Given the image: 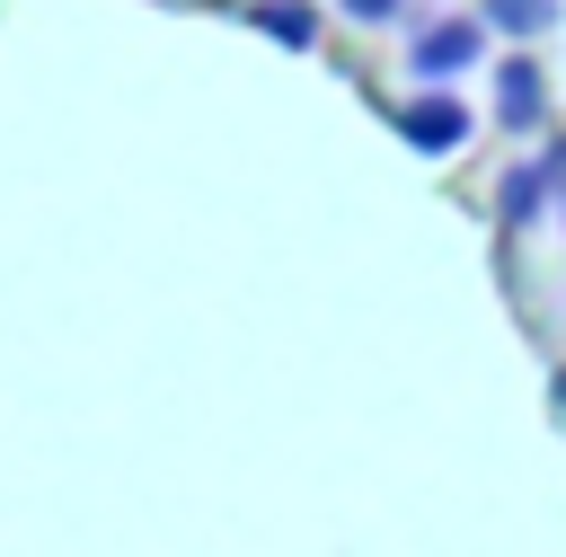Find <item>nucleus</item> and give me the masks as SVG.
<instances>
[{"mask_svg": "<svg viewBox=\"0 0 566 557\" xmlns=\"http://www.w3.org/2000/svg\"><path fill=\"white\" fill-rule=\"evenodd\" d=\"M398 133H407L416 150H460V141H469V115H460V97L424 88V97H407V106H398Z\"/></svg>", "mask_w": 566, "mask_h": 557, "instance_id": "1", "label": "nucleus"}, {"mask_svg": "<svg viewBox=\"0 0 566 557\" xmlns=\"http://www.w3.org/2000/svg\"><path fill=\"white\" fill-rule=\"evenodd\" d=\"M478 44H486V27H478V18H442V27L416 44V71H424V80H442V71H469V62H478Z\"/></svg>", "mask_w": 566, "mask_h": 557, "instance_id": "2", "label": "nucleus"}, {"mask_svg": "<svg viewBox=\"0 0 566 557\" xmlns=\"http://www.w3.org/2000/svg\"><path fill=\"white\" fill-rule=\"evenodd\" d=\"M248 18H256L274 44H292V53H310V44H318V18H310L301 0H265V9H248Z\"/></svg>", "mask_w": 566, "mask_h": 557, "instance_id": "3", "label": "nucleus"}, {"mask_svg": "<svg viewBox=\"0 0 566 557\" xmlns=\"http://www.w3.org/2000/svg\"><path fill=\"white\" fill-rule=\"evenodd\" d=\"M495 115H504L513 133H522V124L539 115V71H531V62H504V88H495Z\"/></svg>", "mask_w": 566, "mask_h": 557, "instance_id": "4", "label": "nucleus"}, {"mask_svg": "<svg viewBox=\"0 0 566 557\" xmlns=\"http://www.w3.org/2000/svg\"><path fill=\"white\" fill-rule=\"evenodd\" d=\"M495 203H504V230H531V221H539V203H548V195H539V177H531V168H513V177H504V195H495Z\"/></svg>", "mask_w": 566, "mask_h": 557, "instance_id": "5", "label": "nucleus"}, {"mask_svg": "<svg viewBox=\"0 0 566 557\" xmlns=\"http://www.w3.org/2000/svg\"><path fill=\"white\" fill-rule=\"evenodd\" d=\"M486 18H495L504 35H539V27L557 18V0H486Z\"/></svg>", "mask_w": 566, "mask_h": 557, "instance_id": "6", "label": "nucleus"}, {"mask_svg": "<svg viewBox=\"0 0 566 557\" xmlns=\"http://www.w3.org/2000/svg\"><path fill=\"white\" fill-rule=\"evenodd\" d=\"M345 9H354L363 27H380V18H398V0H345Z\"/></svg>", "mask_w": 566, "mask_h": 557, "instance_id": "7", "label": "nucleus"}]
</instances>
